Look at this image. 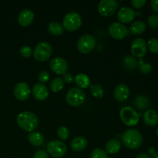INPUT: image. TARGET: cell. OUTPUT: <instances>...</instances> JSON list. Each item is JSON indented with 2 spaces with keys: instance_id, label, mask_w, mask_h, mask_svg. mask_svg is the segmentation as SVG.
<instances>
[{
  "instance_id": "obj_1",
  "label": "cell",
  "mask_w": 158,
  "mask_h": 158,
  "mask_svg": "<svg viewBox=\"0 0 158 158\" xmlns=\"http://www.w3.org/2000/svg\"><path fill=\"white\" fill-rule=\"evenodd\" d=\"M16 122L21 129L31 133L38 127L39 119L34 113L30 111H23L17 116Z\"/></svg>"
},
{
  "instance_id": "obj_2",
  "label": "cell",
  "mask_w": 158,
  "mask_h": 158,
  "mask_svg": "<svg viewBox=\"0 0 158 158\" xmlns=\"http://www.w3.org/2000/svg\"><path fill=\"white\" fill-rule=\"evenodd\" d=\"M121 140L127 148L135 150L141 146L143 139L140 131L135 129H128L122 134Z\"/></svg>"
},
{
  "instance_id": "obj_3",
  "label": "cell",
  "mask_w": 158,
  "mask_h": 158,
  "mask_svg": "<svg viewBox=\"0 0 158 158\" xmlns=\"http://www.w3.org/2000/svg\"><path fill=\"white\" fill-rule=\"evenodd\" d=\"M82 25L81 15L76 12H69L64 16L63 26L69 32L77 30Z\"/></svg>"
},
{
  "instance_id": "obj_4",
  "label": "cell",
  "mask_w": 158,
  "mask_h": 158,
  "mask_svg": "<svg viewBox=\"0 0 158 158\" xmlns=\"http://www.w3.org/2000/svg\"><path fill=\"white\" fill-rule=\"evenodd\" d=\"M120 117L122 122L128 127H134L138 123L139 114L134 108L131 106H124L120 110Z\"/></svg>"
},
{
  "instance_id": "obj_5",
  "label": "cell",
  "mask_w": 158,
  "mask_h": 158,
  "mask_svg": "<svg viewBox=\"0 0 158 158\" xmlns=\"http://www.w3.org/2000/svg\"><path fill=\"white\" fill-rule=\"evenodd\" d=\"M66 102L73 106H78L83 104L86 100V94L80 88L73 87L69 89L66 96Z\"/></svg>"
},
{
  "instance_id": "obj_6",
  "label": "cell",
  "mask_w": 158,
  "mask_h": 158,
  "mask_svg": "<svg viewBox=\"0 0 158 158\" xmlns=\"http://www.w3.org/2000/svg\"><path fill=\"white\" fill-rule=\"evenodd\" d=\"M52 49L47 42H41L35 46L33 51V56L39 62H45L51 56Z\"/></svg>"
},
{
  "instance_id": "obj_7",
  "label": "cell",
  "mask_w": 158,
  "mask_h": 158,
  "mask_svg": "<svg viewBox=\"0 0 158 158\" xmlns=\"http://www.w3.org/2000/svg\"><path fill=\"white\" fill-rule=\"evenodd\" d=\"M46 148H47L48 154L55 158L63 157L67 151V147L66 143L57 140L49 141L46 146Z\"/></svg>"
},
{
  "instance_id": "obj_8",
  "label": "cell",
  "mask_w": 158,
  "mask_h": 158,
  "mask_svg": "<svg viewBox=\"0 0 158 158\" xmlns=\"http://www.w3.org/2000/svg\"><path fill=\"white\" fill-rule=\"evenodd\" d=\"M96 39L89 34L82 35L77 42V49L81 53L87 54L94 50L96 46Z\"/></svg>"
},
{
  "instance_id": "obj_9",
  "label": "cell",
  "mask_w": 158,
  "mask_h": 158,
  "mask_svg": "<svg viewBox=\"0 0 158 158\" xmlns=\"http://www.w3.org/2000/svg\"><path fill=\"white\" fill-rule=\"evenodd\" d=\"M118 8L116 0H102L98 4V11L101 15L109 17L114 15Z\"/></svg>"
},
{
  "instance_id": "obj_10",
  "label": "cell",
  "mask_w": 158,
  "mask_h": 158,
  "mask_svg": "<svg viewBox=\"0 0 158 158\" xmlns=\"http://www.w3.org/2000/svg\"><path fill=\"white\" fill-rule=\"evenodd\" d=\"M108 32L110 36L115 40H123L129 34L127 28L120 23H114L110 25Z\"/></svg>"
},
{
  "instance_id": "obj_11",
  "label": "cell",
  "mask_w": 158,
  "mask_h": 158,
  "mask_svg": "<svg viewBox=\"0 0 158 158\" xmlns=\"http://www.w3.org/2000/svg\"><path fill=\"white\" fill-rule=\"evenodd\" d=\"M147 43L142 38H137L132 42L131 44V52L134 57L140 59L143 58L147 52Z\"/></svg>"
},
{
  "instance_id": "obj_12",
  "label": "cell",
  "mask_w": 158,
  "mask_h": 158,
  "mask_svg": "<svg viewBox=\"0 0 158 158\" xmlns=\"http://www.w3.org/2000/svg\"><path fill=\"white\" fill-rule=\"evenodd\" d=\"M51 69L57 75H65L68 69V63L62 57H55L49 63Z\"/></svg>"
},
{
  "instance_id": "obj_13",
  "label": "cell",
  "mask_w": 158,
  "mask_h": 158,
  "mask_svg": "<svg viewBox=\"0 0 158 158\" xmlns=\"http://www.w3.org/2000/svg\"><path fill=\"white\" fill-rule=\"evenodd\" d=\"M31 90L29 85L24 82L18 83L14 87V95L17 100L20 101H25L28 100L30 96Z\"/></svg>"
},
{
  "instance_id": "obj_14",
  "label": "cell",
  "mask_w": 158,
  "mask_h": 158,
  "mask_svg": "<svg viewBox=\"0 0 158 158\" xmlns=\"http://www.w3.org/2000/svg\"><path fill=\"white\" fill-rule=\"evenodd\" d=\"M137 12L130 7H123L119 10L117 18L122 23H129L132 22L136 17Z\"/></svg>"
},
{
  "instance_id": "obj_15",
  "label": "cell",
  "mask_w": 158,
  "mask_h": 158,
  "mask_svg": "<svg viewBox=\"0 0 158 158\" xmlns=\"http://www.w3.org/2000/svg\"><path fill=\"white\" fill-rule=\"evenodd\" d=\"M34 17H35V15H34L33 12L31 9H23L19 12L18 15L19 24L21 26H23V27L29 26L33 22Z\"/></svg>"
},
{
  "instance_id": "obj_16",
  "label": "cell",
  "mask_w": 158,
  "mask_h": 158,
  "mask_svg": "<svg viewBox=\"0 0 158 158\" xmlns=\"http://www.w3.org/2000/svg\"><path fill=\"white\" fill-rule=\"evenodd\" d=\"M32 95L35 100L39 101H43L46 100L49 96V91L47 87L41 83H35L32 87Z\"/></svg>"
},
{
  "instance_id": "obj_17",
  "label": "cell",
  "mask_w": 158,
  "mask_h": 158,
  "mask_svg": "<svg viewBox=\"0 0 158 158\" xmlns=\"http://www.w3.org/2000/svg\"><path fill=\"white\" fill-rule=\"evenodd\" d=\"M114 98L119 102H123L129 97L130 89L128 86L123 83L117 85L114 91Z\"/></svg>"
},
{
  "instance_id": "obj_18",
  "label": "cell",
  "mask_w": 158,
  "mask_h": 158,
  "mask_svg": "<svg viewBox=\"0 0 158 158\" xmlns=\"http://www.w3.org/2000/svg\"><path fill=\"white\" fill-rule=\"evenodd\" d=\"M143 120L146 125L154 127L158 123V114L154 110H148L143 115Z\"/></svg>"
},
{
  "instance_id": "obj_19",
  "label": "cell",
  "mask_w": 158,
  "mask_h": 158,
  "mask_svg": "<svg viewBox=\"0 0 158 158\" xmlns=\"http://www.w3.org/2000/svg\"><path fill=\"white\" fill-rule=\"evenodd\" d=\"M88 145V141L84 137H77L71 141L70 147L73 151L76 152H80L86 148Z\"/></svg>"
},
{
  "instance_id": "obj_20",
  "label": "cell",
  "mask_w": 158,
  "mask_h": 158,
  "mask_svg": "<svg viewBox=\"0 0 158 158\" xmlns=\"http://www.w3.org/2000/svg\"><path fill=\"white\" fill-rule=\"evenodd\" d=\"M121 148V142L118 139H111L105 146L106 154H115L120 151Z\"/></svg>"
},
{
  "instance_id": "obj_21",
  "label": "cell",
  "mask_w": 158,
  "mask_h": 158,
  "mask_svg": "<svg viewBox=\"0 0 158 158\" xmlns=\"http://www.w3.org/2000/svg\"><path fill=\"white\" fill-rule=\"evenodd\" d=\"M28 140L32 146L40 147L44 142V137L41 133L37 132V131H32L28 136Z\"/></svg>"
},
{
  "instance_id": "obj_22",
  "label": "cell",
  "mask_w": 158,
  "mask_h": 158,
  "mask_svg": "<svg viewBox=\"0 0 158 158\" xmlns=\"http://www.w3.org/2000/svg\"><path fill=\"white\" fill-rule=\"evenodd\" d=\"M147 25L141 20H137L133 23L130 26L129 31L134 35H140L146 30Z\"/></svg>"
},
{
  "instance_id": "obj_23",
  "label": "cell",
  "mask_w": 158,
  "mask_h": 158,
  "mask_svg": "<svg viewBox=\"0 0 158 158\" xmlns=\"http://www.w3.org/2000/svg\"><path fill=\"white\" fill-rule=\"evenodd\" d=\"M134 105L139 110H146L151 106V101L149 98L144 95H140L136 97L134 100Z\"/></svg>"
},
{
  "instance_id": "obj_24",
  "label": "cell",
  "mask_w": 158,
  "mask_h": 158,
  "mask_svg": "<svg viewBox=\"0 0 158 158\" xmlns=\"http://www.w3.org/2000/svg\"><path fill=\"white\" fill-rule=\"evenodd\" d=\"M48 32L52 35L55 36H58V35H62L64 31V28L62 26L60 23H57V22H52L48 25Z\"/></svg>"
},
{
  "instance_id": "obj_25",
  "label": "cell",
  "mask_w": 158,
  "mask_h": 158,
  "mask_svg": "<svg viewBox=\"0 0 158 158\" xmlns=\"http://www.w3.org/2000/svg\"><path fill=\"white\" fill-rule=\"evenodd\" d=\"M76 83L80 89H86L88 86H90V80L89 78L83 73H80L76 76L75 79Z\"/></svg>"
},
{
  "instance_id": "obj_26",
  "label": "cell",
  "mask_w": 158,
  "mask_h": 158,
  "mask_svg": "<svg viewBox=\"0 0 158 158\" xmlns=\"http://www.w3.org/2000/svg\"><path fill=\"white\" fill-rule=\"evenodd\" d=\"M123 66L127 69L129 70H133L137 68L138 66V62L136 60L135 57L131 56H127L123 58Z\"/></svg>"
},
{
  "instance_id": "obj_27",
  "label": "cell",
  "mask_w": 158,
  "mask_h": 158,
  "mask_svg": "<svg viewBox=\"0 0 158 158\" xmlns=\"http://www.w3.org/2000/svg\"><path fill=\"white\" fill-rule=\"evenodd\" d=\"M64 80L61 77H56L53 79L50 83V89L52 92L58 93L62 90L64 86Z\"/></svg>"
},
{
  "instance_id": "obj_28",
  "label": "cell",
  "mask_w": 158,
  "mask_h": 158,
  "mask_svg": "<svg viewBox=\"0 0 158 158\" xmlns=\"http://www.w3.org/2000/svg\"><path fill=\"white\" fill-rule=\"evenodd\" d=\"M91 90V94L94 97L102 98L104 95V89L103 86L100 84H92L89 86Z\"/></svg>"
},
{
  "instance_id": "obj_29",
  "label": "cell",
  "mask_w": 158,
  "mask_h": 158,
  "mask_svg": "<svg viewBox=\"0 0 158 158\" xmlns=\"http://www.w3.org/2000/svg\"><path fill=\"white\" fill-rule=\"evenodd\" d=\"M138 68L139 70L143 74H148L151 72L152 70V66L150 63H145L144 60H143V58H140L138 60Z\"/></svg>"
},
{
  "instance_id": "obj_30",
  "label": "cell",
  "mask_w": 158,
  "mask_h": 158,
  "mask_svg": "<svg viewBox=\"0 0 158 158\" xmlns=\"http://www.w3.org/2000/svg\"><path fill=\"white\" fill-rule=\"evenodd\" d=\"M57 136L62 140H66L69 138V131L66 127H60L57 130Z\"/></svg>"
},
{
  "instance_id": "obj_31",
  "label": "cell",
  "mask_w": 158,
  "mask_h": 158,
  "mask_svg": "<svg viewBox=\"0 0 158 158\" xmlns=\"http://www.w3.org/2000/svg\"><path fill=\"white\" fill-rule=\"evenodd\" d=\"M150 51L153 53H158V39L152 38L149 40L147 44Z\"/></svg>"
},
{
  "instance_id": "obj_32",
  "label": "cell",
  "mask_w": 158,
  "mask_h": 158,
  "mask_svg": "<svg viewBox=\"0 0 158 158\" xmlns=\"http://www.w3.org/2000/svg\"><path fill=\"white\" fill-rule=\"evenodd\" d=\"M91 158H109L108 154L101 148H95L91 153Z\"/></svg>"
},
{
  "instance_id": "obj_33",
  "label": "cell",
  "mask_w": 158,
  "mask_h": 158,
  "mask_svg": "<svg viewBox=\"0 0 158 158\" xmlns=\"http://www.w3.org/2000/svg\"><path fill=\"white\" fill-rule=\"evenodd\" d=\"M19 53L24 58H29V57H30L32 56L33 52H32V49L30 46H23L20 48Z\"/></svg>"
},
{
  "instance_id": "obj_34",
  "label": "cell",
  "mask_w": 158,
  "mask_h": 158,
  "mask_svg": "<svg viewBox=\"0 0 158 158\" xmlns=\"http://www.w3.org/2000/svg\"><path fill=\"white\" fill-rule=\"evenodd\" d=\"M148 25L151 28H157L158 27V15L154 14L148 18Z\"/></svg>"
},
{
  "instance_id": "obj_35",
  "label": "cell",
  "mask_w": 158,
  "mask_h": 158,
  "mask_svg": "<svg viewBox=\"0 0 158 158\" xmlns=\"http://www.w3.org/2000/svg\"><path fill=\"white\" fill-rule=\"evenodd\" d=\"M39 80L41 83L44 84V83H47L49 80V73L48 71L46 70H43L39 73V77H38Z\"/></svg>"
},
{
  "instance_id": "obj_36",
  "label": "cell",
  "mask_w": 158,
  "mask_h": 158,
  "mask_svg": "<svg viewBox=\"0 0 158 158\" xmlns=\"http://www.w3.org/2000/svg\"><path fill=\"white\" fill-rule=\"evenodd\" d=\"M33 158H49V154L44 150H38L34 154Z\"/></svg>"
},
{
  "instance_id": "obj_37",
  "label": "cell",
  "mask_w": 158,
  "mask_h": 158,
  "mask_svg": "<svg viewBox=\"0 0 158 158\" xmlns=\"http://www.w3.org/2000/svg\"><path fill=\"white\" fill-rule=\"evenodd\" d=\"M146 2V0H132L131 1V4L136 9H140V8H142L143 6H144Z\"/></svg>"
},
{
  "instance_id": "obj_38",
  "label": "cell",
  "mask_w": 158,
  "mask_h": 158,
  "mask_svg": "<svg viewBox=\"0 0 158 158\" xmlns=\"http://www.w3.org/2000/svg\"><path fill=\"white\" fill-rule=\"evenodd\" d=\"M63 80H64V83H71L74 80V77L71 73H66L63 75Z\"/></svg>"
},
{
  "instance_id": "obj_39",
  "label": "cell",
  "mask_w": 158,
  "mask_h": 158,
  "mask_svg": "<svg viewBox=\"0 0 158 158\" xmlns=\"http://www.w3.org/2000/svg\"><path fill=\"white\" fill-rule=\"evenodd\" d=\"M151 6L154 12L158 13V0H152L151 2Z\"/></svg>"
},
{
  "instance_id": "obj_40",
  "label": "cell",
  "mask_w": 158,
  "mask_h": 158,
  "mask_svg": "<svg viewBox=\"0 0 158 158\" xmlns=\"http://www.w3.org/2000/svg\"><path fill=\"white\" fill-rule=\"evenodd\" d=\"M156 149L155 148H154V147H151V148H148V153H147V154H148V155H152V156H154V154H156Z\"/></svg>"
},
{
  "instance_id": "obj_41",
  "label": "cell",
  "mask_w": 158,
  "mask_h": 158,
  "mask_svg": "<svg viewBox=\"0 0 158 158\" xmlns=\"http://www.w3.org/2000/svg\"><path fill=\"white\" fill-rule=\"evenodd\" d=\"M135 158H151L147 153H140Z\"/></svg>"
},
{
  "instance_id": "obj_42",
  "label": "cell",
  "mask_w": 158,
  "mask_h": 158,
  "mask_svg": "<svg viewBox=\"0 0 158 158\" xmlns=\"http://www.w3.org/2000/svg\"><path fill=\"white\" fill-rule=\"evenodd\" d=\"M152 158H158V153H156V154L153 156Z\"/></svg>"
},
{
  "instance_id": "obj_43",
  "label": "cell",
  "mask_w": 158,
  "mask_h": 158,
  "mask_svg": "<svg viewBox=\"0 0 158 158\" xmlns=\"http://www.w3.org/2000/svg\"><path fill=\"white\" fill-rule=\"evenodd\" d=\"M157 136L158 137V127H157Z\"/></svg>"
}]
</instances>
